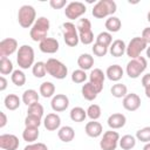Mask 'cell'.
Returning <instances> with one entry per match:
<instances>
[{"mask_svg": "<svg viewBox=\"0 0 150 150\" xmlns=\"http://www.w3.org/2000/svg\"><path fill=\"white\" fill-rule=\"evenodd\" d=\"M49 27H50V22L46 16L38 18L29 30L30 39L35 42H41L42 40H45L47 38Z\"/></svg>", "mask_w": 150, "mask_h": 150, "instance_id": "obj_1", "label": "cell"}, {"mask_svg": "<svg viewBox=\"0 0 150 150\" xmlns=\"http://www.w3.org/2000/svg\"><path fill=\"white\" fill-rule=\"evenodd\" d=\"M117 6L114 0H100L91 11V14L96 19H104L107 16H112L116 12Z\"/></svg>", "mask_w": 150, "mask_h": 150, "instance_id": "obj_2", "label": "cell"}, {"mask_svg": "<svg viewBox=\"0 0 150 150\" xmlns=\"http://www.w3.org/2000/svg\"><path fill=\"white\" fill-rule=\"evenodd\" d=\"M34 49L29 45H22L16 53V62L21 69H28L34 66Z\"/></svg>", "mask_w": 150, "mask_h": 150, "instance_id": "obj_3", "label": "cell"}, {"mask_svg": "<svg viewBox=\"0 0 150 150\" xmlns=\"http://www.w3.org/2000/svg\"><path fill=\"white\" fill-rule=\"evenodd\" d=\"M18 21L22 28H32V26L36 21V12L34 7L30 5L21 6L18 12Z\"/></svg>", "mask_w": 150, "mask_h": 150, "instance_id": "obj_4", "label": "cell"}, {"mask_svg": "<svg viewBox=\"0 0 150 150\" xmlns=\"http://www.w3.org/2000/svg\"><path fill=\"white\" fill-rule=\"evenodd\" d=\"M146 67H148L146 59L143 57V56H138L136 59H131L127 63L125 71H127V75L130 79H137L144 73Z\"/></svg>", "mask_w": 150, "mask_h": 150, "instance_id": "obj_5", "label": "cell"}, {"mask_svg": "<svg viewBox=\"0 0 150 150\" xmlns=\"http://www.w3.org/2000/svg\"><path fill=\"white\" fill-rule=\"evenodd\" d=\"M46 69H47V73L56 80H63L68 74V68L66 67V64L62 63L60 60L53 59V57L47 60Z\"/></svg>", "mask_w": 150, "mask_h": 150, "instance_id": "obj_6", "label": "cell"}, {"mask_svg": "<svg viewBox=\"0 0 150 150\" xmlns=\"http://www.w3.org/2000/svg\"><path fill=\"white\" fill-rule=\"evenodd\" d=\"M76 28H77L80 41L83 45L93 43V41H94V33L91 30V22L89 21V19H86V18L79 19Z\"/></svg>", "mask_w": 150, "mask_h": 150, "instance_id": "obj_7", "label": "cell"}, {"mask_svg": "<svg viewBox=\"0 0 150 150\" xmlns=\"http://www.w3.org/2000/svg\"><path fill=\"white\" fill-rule=\"evenodd\" d=\"M62 35H63L64 43L67 46H69V47H76L79 45V42H80L77 28L70 21L62 23Z\"/></svg>", "mask_w": 150, "mask_h": 150, "instance_id": "obj_8", "label": "cell"}, {"mask_svg": "<svg viewBox=\"0 0 150 150\" xmlns=\"http://www.w3.org/2000/svg\"><path fill=\"white\" fill-rule=\"evenodd\" d=\"M148 47V43L141 38V36H135L130 40V42L127 46V50L125 54L127 56H129L130 59H136L138 56H141V53L143 50H145Z\"/></svg>", "mask_w": 150, "mask_h": 150, "instance_id": "obj_9", "label": "cell"}, {"mask_svg": "<svg viewBox=\"0 0 150 150\" xmlns=\"http://www.w3.org/2000/svg\"><path fill=\"white\" fill-rule=\"evenodd\" d=\"M120 134L114 130H108L103 134L100 141V148L102 150H116L120 142Z\"/></svg>", "mask_w": 150, "mask_h": 150, "instance_id": "obj_10", "label": "cell"}, {"mask_svg": "<svg viewBox=\"0 0 150 150\" xmlns=\"http://www.w3.org/2000/svg\"><path fill=\"white\" fill-rule=\"evenodd\" d=\"M87 12V7L83 2L81 1H71L66 6L64 9V15L69 20H75L81 18L84 13Z\"/></svg>", "mask_w": 150, "mask_h": 150, "instance_id": "obj_11", "label": "cell"}, {"mask_svg": "<svg viewBox=\"0 0 150 150\" xmlns=\"http://www.w3.org/2000/svg\"><path fill=\"white\" fill-rule=\"evenodd\" d=\"M18 49V41L13 38H6L0 41V56L7 57L14 54Z\"/></svg>", "mask_w": 150, "mask_h": 150, "instance_id": "obj_12", "label": "cell"}, {"mask_svg": "<svg viewBox=\"0 0 150 150\" xmlns=\"http://www.w3.org/2000/svg\"><path fill=\"white\" fill-rule=\"evenodd\" d=\"M104 79H105V74H104L103 70H101L100 68L93 69V70L90 71V74H89V82H90L91 86L97 90L98 94L103 90Z\"/></svg>", "mask_w": 150, "mask_h": 150, "instance_id": "obj_13", "label": "cell"}, {"mask_svg": "<svg viewBox=\"0 0 150 150\" xmlns=\"http://www.w3.org/2000/svg\"><path fill=\"white\" fill-rule=\"evenodd\" d=\"M50 107L55 112H61L64 111L69 107V98L64 94H56L53 96Z\"/></svg>", "mask_w": 150, "mask_h": 150, "instance_id": "obj_14", "label": "cell"}, {"mask_svg": "<svg viewBox=\"0 0 150 150\" xmlns=\"http://www.w3.org/2000/svg\"><path fill=\"white\" fill-rule=\"evenodd\" d=\"M19 138L13 134L0 135V148L4 150H16L19 148Z\"/></svg>", "mask_w": 150, "mask_h": 150, "instance_id": "obj_15", "label": "cell"}, {"mask_svg": "<svg viewBox=\"0 0 150 150\" xmlns=\"http://www.w3.org/2000/svg\"><path fill=\"white\" fill-rule=\"evenodd\" d=\"M39 48L45 54H54L59 50L60 43L54 38H46L41 42H39Z\"/></svg>", "mask_w": 150, "mask_h": 150, "instance_id": "obj_16", "label": "cell"}, {"mask_svg": "<svg viewBox=\"0 0 150 150\" xmlns=\"http://www.w3.org/2000/svg\"><path fill=\"white\" fill-rule=\"evenodd\" d=\"M123 108L128 111H136L139 107H141V97L135 94V93H130L127 94V96L123 98L122 101Z\"/></svg>", "mask_w": 150, "mask_h": 150, "instance_id": "obj_17", "label": "cell"}, {"mask_svg": "<svg viewBox=\"0 0 150 150\" xmlns=\"http://www.w3.org/2000/svg\"><path fill=\"white\" fill-rule=\"evenodd\" d=\"M107 123L109 125V128L111 130H115V129H121L127 123V117L121 114V112H115L112 115H110L107 120Z\"/></svg>", "mask_w": 150, "mask_h": 150, "instance_id": "obj_18", "label": "cell"}, {"mask_svg": "<svg viewBox=\"0 0 150 150\" xmlns=\"http://www.w3.org/2000/svg\"><path fill=\"white\" fill-rule=\"evenodd\" d=\"M43 125L48 131L57 130L60 129V125H61V118L56 112H50L45 117Z\"/></svg>", "mask_w": 150, "mask_h": 150, "instance_id": "obj_19", "label": "cell"}, {"mask_svg": "<svg viewBox=\"0 0 150 150\" xmlns=\"http://www.w3.org/2000/svg\"><path fill=\"white\" fill-rule=\"evenodd\" d=\"M86 134L89 136V137H93V138H97L102 135L103 132V128H102V124L97 121H90L86 124Z\"/></svg>", "mask_w": 150, "mask_h": 150, "instance_id": "obj_20", "label": "cell"}, {"mask_svg": "<svg viewBox=\"0 0 150 150\" xmlns=\"http://www.w3.org/2000/svg\"><path fill=\"white\" fill-rule=\"evenodd\" d=\"M125 50H127V45H125V42L123 40H120V39L112 41V43L109 47V53L114 57L123 56L125 54Z\"/></svg>", "mask_w": 150, "mask_h": 150, "instance_id": "obj_21", "label": "cell"}, {"mask_svg": "<svg viewBox=\"0 0 150 150\" xmlns=\"http://www.w3.org/2000/svg\"><path fill=\"white\" fill-rule=\"evenodd\" d=\"M123 74H124V71H123L122 67L118 64H111L105 70V76L112 82H118L123 77Z\"/></svg>", "mask_w": 150, "mask_h": 150, "instance_id": "obj_22", "label": "cell"}, {"mask_svg": "<svg viewBox=\"0 0 150 150\" xmlns=\"http://www.w3.org/2000/svg\"><path fill=\"white\" fill-rule=\"evenodd\" d=\"M57 136H59V138H60L62 142L69 143V142H71V141L74 139V137H75V131H74V129H73L71 127L64 125V127H61V128L59 129Z\"/></svg>", "mask_w": 150, "mask_h": 150, "instance_id": "obj_23", "label": "cell"}, {"mask_svg": "<svg viewBox=\"0 0 150 150\" xmlns=\"http://www.w3.org/2000/svg\"><path fill=\"white\" fill-rule=\"evenodd\" d=\"M81 94H82L83 98L87 100V101H94V100L97 97V95H98L97 90L91 86L90 82H87V83H84V84L82 86V88H81Z\"/></svg>", "mask_w": 150, "mask_h": 150, "instance_id": "obj_24", "label": "cell"}, {"mask_svg": "<svg viewBox=\"0 0 150 150\" xmlns=\"http://www.w3.org/2000/svg\"><path fill=\"white\" fill-rule=\"evenodd\" d=\"M39 94H38V91L36 90H34V89H27V90H25L23 91V94H22V102L27 105V107H29V105H32V104H34V103H38L39 102Z\"/></svg>", "mask_w": 150, "mask_h": 150, "instance_id": "obj_25", "label": "cell"}, {"mask_svg": "<svg viewBox=\"0 0 150 150\" xmlns=\"http://www.w3.org/2000/svg\"><path fill=\"white\" fill-rule=\"evenodd\" d=\"M77 66L80 67V69L82 70H88L90 69L93 66H94V57L90 55V54H81L77 59Z\"/></svg>", "mask_w": 150, "mask_h": 150, "instance_id": "obj_26", "label": "cell"}, {"mask_svg": "<svg viewBox=\"0 0 150 150\" xmlns=\"http://www.w3.org/2000/svg\"><path fill=\"white\" fill-rule=\"evenodd\" d=\"M104 26H105V28H107V30H108L109 33H116V32H118V30L121 29V27H122V21L120 20V18L112 15V16H109V18L105 20Z\"/></svg>", "mask_w": 150, "mask_h": 150, "instance_id": "obj_27", "label": "cell"}, {"mask_svg": "<svg viewBox=\"0 0 150 150\" xmlns=\"http://www.w3.org/2000/svg\"><path fill=\"white\" fill-rule=\"evenodd\" d=\"M40 136V131L39 128H29V127H25V130L22 131V138L23 141L28 142V143H34Z\"/></svg>", "mask_w": 150, "mask_h": 150, "instance_id": "obj_28", "label": "cell"}, {"mask_svg": "<svg viewBox=\"0 0 150 150\" xmlns=\"http://www.w3.org/2000/svg\"><path fill=\"white\" fill-rule=\"evenodd\" d=\"M39 91H40L41 96L45 97V98L53 97L54 94H55V86H54V83H52V82H49V81L42 82V83L40 84Z\"/></svg>", "mask_w": 150, "mask_h": 150, "instance_id": "obj_29", "label": "cell"}, {"mask_svg": "<svg viewBox=\"0 0 150 150\" xmlns=\"http://www.w3.org/2000/svg\"><path fill=\"white\" fill-rule=\"evenodd\" d=\"M69 116H70V120H71V121L77 122V123L83 122V121L86 120V117H88V116H87V110H84V109L81 108V107H74V108L70 110Z\"/></svg>", "mask_w": 150, "mask_h": 150, "instance_id": "obj_30", "label": "cell"}, {"mask_svg": "<svg viewBox=\"0 0 150 150\" xmlns=\"http://www.w3.org/2000/svg\"><path fill=\"white\" fill-rule=\"evenodd\" d=\"M110 93H111V95H112L114 97H116V98H124V97L127 96V94H128V88H127L125 84L120 83V82H116V83L111 87Z\"/></svg>", "mask_w": 150, "mask_h": 150, "instance_id": "obj_31", "label": "cell"}, {"mask_svg": "<svg viewBox=\"0 0 150 150\" xmlns=\"http://www.w3.org/2000/svg\"><path fill=\"white\" fill-rule=\"evenodd\" d=\"M4 103H5V107L8 109V110H16L19 107H20V98L18 95L15 94H9L5 97L4 100Z\"/></svg>", "mask_w": 150, "mask_h": 150, "instance_id": "obj_32", "label": "cell"}, {"mask_svg": "<svg viewBox=\"0 0 150 150\" xmlns=\"http://www.w3.org/2000/svg\"><path fill=\"white\" fill-rule=\"evenodd\" d=\"M118 145L123 150H131L136 145V138L132 135H124L120 138Z\"/></svg>", "mask_w": 150, "mask_h": 150, "instance_id": "obj_33", "label": "cell"}, {"mask_svg": "<svg viewBox=\"0 0 150 150\" xmlns=\"http://www.w3.org/2000/svg\"><path fill=\"white\" fill-rule=\"evenodd\" d=\"M14 71L13 62L8 57H0V73L1 75H9Z\"/></svg>", "mask_w": 150, "mask_h": 150, "instance_id": "obj_34", "label": "cell"}, {"mask_svg": "<svg viewBox=\"0 0 150 150\" xmlns=\"http://www.w3.org/2000/svg\"><path fill=\"white\" fill-rule=\"evenodd\" d=\"M32 73L35 77L38 79H42L46 74H47V69H46V62H42V61H39V62H35L34 66L32 67Z\"/></svg>", "mask_w": 150, "mask_h": 150, "instance_id": "obj_35", "label": "cell"}, {"mask_svg": "<svg viewBox=\"0 0 150 150\" xmlns=\"http://www.w3.org/2000/svg\"><path fill=\"white\" fill-rule=\"evenodd\" d=\"M11 80H12V82H13L16 87H22V86L26 83V75H25V73H23L22 70L16 69V70H14V71L12 73Z\"/></svg>", "mask_w": 150, "mask_h": 150, "instance_id": "obj_36", "label": "cell"}, {"mask_svg": "<svg viewBox=\"0 0 150 150\" xmlns=\"http://www.w3.org/2000/svg\"><path fill=\"white\" fill-rule=\"evenodd\" d=\"M96 43H100L104 47H110V45L112 43V36L111 33L109 32H101L97 36H96Z\"/></svg>", "mask_w": 150, "mask_h": 150, "instance_id": "obj_37", "label": "cell"}, {"mask_svg": "<svg viewBox=\"0 0 150 150\" xmlns=\"http://www.w3.org/2000/svg\"><path fill=\"white\" fill-rule=\"evenodd\" d=\"M101 107L98 104H90L87 109V116L91 121H97L101 117Z\"/></svg>", "mask_w": 150, "mask_h": 150, "instance_id": "obj_38", "label": "cell"}, {"mask_svg": "<svg viewBox=\"0 0 150 150\" xmlns=\"http://www.w3.org/2000/svg\"><path fill=\"white\" fill-rule=\"evenodd\" d=\"M27 115L41 118L43 116V107H42V104L38 102V103H34V104L29 105L28 109H27Z\"/></svg>", "mask_w": 150, "mask_h": 150, "instance_id": "obj_39", "label": "cell"}, {"mask_svg": "<svg viewBox=\"0 0 150 150\" xmlns=\"http://www.w3.org/2000/svg\"><path fill=\"white\" fill-rule=\"evenodd\" d=\"M136 138L137 141H141L143 143H149L150 142V127H144L136 132Z\"/></svg>", "mask_w": 150, "mask_h": 150, "instance_id": "obj_40", "label": "cell"}, {"mask_svg": "<svg viewBox=\"0 0 150 150\" xmlns=\"http://www.w3.org/2000/svg\"><path fill=\"white\" fill-rule=\"evenodd\" d=\"M87 77L88 76H87L86 71L82 69H76L71 73V81L74 83H83V82H86Z\"/></svg>", "mask_w": 150, "mask_h": 150, "instance_id": "obj_41", "label": "cell"}, {"mask_svg": "<svg viewBox=\"0 0 150 150\" xmlns=\"http://www.w3.org/2000/svg\"><path fill=\"white\" fill-rule=\"evenodd\" d=\"M41 125V118L40 117H35V116H29L27 115L25 118V127H29V128H39Z\"/></svg>", "mask_w": 150, "mask_h": 150, "instance_id": "obj_42", "label": "cell"}, {"mask_svg": "<svg viewBox=\"0 0 150 150\" xmlns=\"http://www.w3.org/2000/svg\"><path fill=\"white\" fill-rule=\"evenodd\" d=\"M93 53H94V55H96V56H100V57H102V56H105L107 55V53L109 52V48L108 47H104V46H102V45H100V43H94V46H93Z\"/></svg>", "mask_w": 150, "mask_h": 150, "instance_id": "obj_43", "label": "cell"}, {"mask_svg": "<svg viewBox=\"0 0 150 150\" xmlns=\"http://www.w3.org/2000/svg\"><path fill=\"white\" fill-rule=\"evenodd\" d=\"M23 150H48V148L45 143L38 142V143H30V144L26 145Z\"/></svg>", "mask_w": 150, "mask_h": 150, "instance_id": "obj_44", "label": "cell"}, {"mask_svg": "<svg viewBox=\"0 0 150 150\" xmlns=\"http://www.w3.org/2000/svg\"><path fill=\"white\" fill-rule=\"evenodd\" d=\"M49 5L53 9H61L64 6H67L68 4H67V0H50Z\"/></svg>", "mask_w": 150, "mask_h": 150, "instance_id": "obj_45", "label": "cell"}, {"mask_svg": "<svg viewBox=\"0 0 150 150\" xmlns=\"http://www.w3.org/2000/svg\"><path fill=\"white\" fill-rule=\"evenodd\" d=\"M148 45H150V27H145L142 32V36H141Z\"/></svg>", "mask_w": 150, "mask_h": 150, "instance_id": "obj_46", "label": "cell"}, {"mask_svg": "<svg viewBox=\"0 0 150 150\" xmlns=\"http://www.w3.org/2000/svg\"><path fill=\"white\" fill-rule=\"evenodd\" d=\"M142 86H143L144 88L150 87V73L145 74V75L142 77Z\"/></svg>", "mask_w": 150, "mask_h": 150, "instance_id": "obj_47", "label": "cell"}, {"mask_svg": "<svg viewBox=\"0 0 150 150\" xmlns=\"http://www.w3.org/2000/svg\"><path fill=\"white\" fill-rule=\"evenodd\" d=\"M7 88V80L5 76H0V91H4Z\"/></svg>", "mask_w": 150, "mask_h": 150, "instance_id": "obj_48", "label": "cell"}, {"mask_svg": "<svg viewBox=\"0 0 150 150\" xmlns=\"http://www.w3.org/2000/svg\"><path fill=\"white\" fill-rule=\"evenodd\" d=\"M0 117H1V121H0V128H4L6 124H7V116L5 112L0 111Z\"/></svg>", "mask_w": 150, "mask_h": 150, "instance_id": "obj_49", "label": "cell"}, {"mask_svg": "<svg viewBox=\"0 0 150 150\" xmlns=\"http://www.w3.org/2000/svg\"><path fill=\"white\" fill-rule=\"evenodd\" d=\"M144 91H145V96H146L148 98H150V87L144 88Z\"/></svg>", "mask_w": 150, "mask_h": 150, "instance_id": "obj_50", "label": "cell"}, {"mask_svg": "<svg viewBox=\"0 0 150 150\" xmlns=\"http://www.w3.org/2000/svg\"><path fill=\"white\" fill-rule=\"evenodd\" d=\"M143 150H150V142L149 143H145V145L143 146Z\"/></svg>", "mask_w": 150, "mask_h": 150, "instance_id": "obj_51", "label": "cell"}, {"mask_svg": "<svg viewBox=\"0 0 150 150\" xmlns=\"http://www.w3.org/2000/svg\"><path fill=\"white\" fill-rule=\"evenodd\" d=\"M146 56L150 59V46H149V47H146Z\"/></svg>", "mask_w": 150, "mask_h": 150, "instance_id": "obj_52", "label": "cell"}, {"mask_svg": "<svg viewBox=\"0 0 150 150\" xmlns=\"http://www.w3.org/2000/svg\"><path fill=\"white\" fill-rule=\"evenodd\" d=\"M146 19H148V21L150 22V11L148 12V15H146Z\"/></svg>", "mask_w": 150, "mask_h": 150, "instance_id": "obj_53", "label": "cell"}]
</instances>
